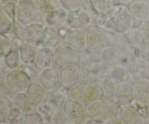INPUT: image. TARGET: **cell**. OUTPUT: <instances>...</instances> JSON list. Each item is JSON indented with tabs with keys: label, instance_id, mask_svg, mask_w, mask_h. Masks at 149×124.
<instances>
[{
	"label": "cell",
	"instance_id": "cell-1",
	"mask_svg": "<svg viewBox=\"0 0 149 124\" xmlns=\"http://www.w3.org/2000/svg\"><path fill=\"white\" fill-rule=\"evenodd\" d=\"M95 25L106 32L122 33L135 26V20L128 7L117 4L109 11L98 14Z\"/></svg>",
	"mask_w": 149,
	"mask_h": 124
},
{
	"label": "cell",
	"instance_id": "cell-2",
	"mask_svg": "<svg viewBox=\"0 0 149 124\" xmlns=\"http://www.w3.org/2000/svg\"><path fill=\"white\" fill-rule=\"evenodd\" d=\"M68 97L85 105L103 98V91L97 80L84 79L68 91Z\"/></svg>",
	"mask_w": 149,
	"mask_h": 124
},
{
	"label": "cell",
	"instance_id": "cell-3",
	"mask_svg": "<svg viewBox=\"0 0 149 124\" xmlns=\"http://www.w3.org/2000/svg\"><path fill=\"white\" fill-rule=\"evenodd\" d=\"M45 14L35 0H18L16 3L15 21L23 26L43 23Z\"/></svg>",
	"mask_w": 149,
	"mask_h": 124
},
{
	"label": "cell",
	"instance_id": "cell-4",
	"mask_svg": "<svg viewBox=\"0 0 149 124\" xmlns=\"http://www.w3.org/2000/svg\"><path fill=\"white\" fill-rule=\"evenodd\" d=\"M121 108L114 99L103 98L87 106L90 118L102 122L109 121L119 116Z\"/></svg>",
	"mask_w": 149,
	"mask_h": 124
},
{
	"label": "cell",
	"instance_id": "cell-5",
	"mask_svg": "<svg viewBox=\"0 0 149 124\" xmlns=\"http://www.w3.org/2000/svg\"><path fill=\"white\" fill-rule=\"evenodd\" d=\"M79 65L84 78L87 80H97L104 75L107 68L100 54L91 53L87 51L81 53Z\"/></svg>",
	"mask_w": 149,
	"mask_h": 124
},
{
	"label": "cell",
	"instance_id": "cell-6",
	"mask_svg": "<svg viewBox=\"0 0 149 124\" xmlns=\"http://www.w3.org/2000/svg\"><path fill=\"white\" fill-rule=\"evenodd\" d=\"M87 51L91 53L100 54L109 46L107 32L96 25L90 26L86 30Z\"/></svg>",
	"mask_w": 149,
	"mask_h": 124
},
{
	"label": "cell",
	"instance_id": "cell-7",
	"mask_svg": "<svg viewBox=\"0 0 149 124\" xmlns=\"http://www.w3.org/2000/svg\"><path fill=\"white\" fill-rule=\"evenodd\" d=\"M25 43L36 48L46 46L48 39V28L44 23H37L26 26L23 33Z\"/></svg>",
	"mask_w": 149,
	"mask_h": 124
},
{
	"label": "cell",
	"instance_id": "cell-8",
	"mask_svg": "<svg viewBox=\"0 0 149 124\" xmlns=\"http://www.w3.org/2000/svg\"><path fill=\"white\" fill-rule=\"evenodd\" d=\"M4 81L14 94L26 92L33 81L23 68L9 71L4 78Z\"/></svg>",
	"mask_w": 149,
	"mask_h": 124
},
{
	"label": "cell",
	"instance_id": "cell-9",
	"mask_svg": "<svg viewBox=\"0 0 149 124\" xmlns=\"http://www.w3.org/2000/svg\"><path fill=\"white\" fill-rule=\"evenodd\" d=\"M97 16L84 8L68 12L66 25L71 29L87 30L89 27L95 25Z\"/></svg>",
	"mask_w": 149,
	"mask_h": 124
},
{
	"label": "cell",
	"instance_id": "cell-10",
	"mask_svg": "<svg viewBox=\"0 0 149 124\" xmlns=\"http://www.w3.org/2000/svg\"><path fill=\"white\" fill-rule=\"evenodd\" d=\"M61 87L69 90L84 79L79 64H71L60 67Z\"/></svg>",
	"mask_w": 149,
	"mask_h": 124
},
{
	"label": "cell",
	"instance_id": "cell-11",
	"mask_svg": "<svg viewBox=\"0 0 149 124\" xmlns=\"http://www.w3.org/2000/svg\"><path fill=\"white\" fill-rule=\"evenodd\" d=\"M53 52L58 66L62 67L71 64H79L81 53L65 42L57 45L53 49Z\"/></svg>",
	"mask_w": 149,
	"mask_h": 124
},
{
	"label": "cell",
	"instance_id": "cell-12",
	"mask_svg": "<svg viewBox=\"0 0 149 124\" xmlns=\"http://www.w3.org/2000/svg\"><path fill=\"white\" fill-rule=\"evenodd\" d=\"M63 110L72 123L84 124L90 119L87 107L71 98L68 99Z\"/></svg>",
	"mask_w": 149,
	"mask_h": 124
},
{
	"label": "cell",
	"instance_id": "cell-13",
	"mask_svg": "<svg viewBox=\"0 0 149 124\" xmlns=\"http://www.w3.org/2000/svg\"><path fill=\"white\" fill-rule=\"evenodd\" d=\"M59 70L60 67L58 65L42 70L39 74L37 81L48 91L60 89L61 87V83Z\"/></svg>",
	"mask_w": 149,
	"mask_h": 124
},
{
	"label": "cell",
	"instance_id": "cell-14",
	"mask_svg": "<svg viewBox=\"0 0 149 124\" xmlns=\"http://www.w3.org/2000/svg\"><path fill=\"white\" fill-rule=\"evenodd\" d=\"M68 98V90L61 87L58 89L48 91L47 97L44 104L55 113L63 109L64 105Z\"/></svg>",
	"mask_w": 149,
	"mask_h": 124
},
{
	"label": "cell",
	"instance_id": "cell-15",
	"mask_svg": "<svg viewBox=\"0 0 149 124\" xmlns=\"http://www.w3.org/2000/svg\"><path fill=\"white\" fill-rule=\"evenodd\" d=\"M68 12L63 7H58L45 14L44 24L50 29H58L66 26Z\"/></svg>",
	"mask_w": 149,
	"mask_h": 124
},
{
	"label": "cell",
	"instance_id": "cell-16",
	"mask_svg": "<svg viewBox=\"0 0 149 124\" xmlns=\"http://www.w3.org/2000/svg\"><path fill=\"white\" fill-rule=\"evenodd\" d=\"M130 12L135 20V26H139L149 20V1L135 0L128 6Z\"/></svg>",
	"mask_w": 149,
	"mask_h": 124
},
{
	"label": "cell",
	"instance_id": "cell-17",
	"mask_svg": "<svg viewBox=\"0 0 149 124\" xmlns=\"http://www.w3.org/2000/svg\"><path fill=\"white\" fill-rule=\"evenodd\" d=\"M64 42L80 53L85 52L87 51L86 30L70 28Z\"/></svg>",
	"mask_w": 149,
	"mask_h": 124
},
{
	"label": "cell",
	"instance_id": "cell-18",
	"mask_svg": "<svg viewBox=\"0 0 149 124\" xmlns=\"http://www.w3.org/2000/svg\"><path fill=\"white\" fill-rule=\"evenodd\" d=\"M113 99L121 107L130 105L135 100L133 84L129 82L119 84Z\"/></svg>",
	"mask_w": 149,
	"mask_h": 124
},
{
	"label": "cell",
	"instance_id": "cell-19",
	"mask_svg": "<svg viewBox=\"0 0 149 124\" xmlns=\"http://www.w3.org/2000/svg\"><path fill=\"white\" fill-rule=\"evenodd\" d=\"M35 65L41 70L56 66L57 64L53 49L47 46L38 48Z\"/></svg>",
	"mask_w": 149,
	"mask_h": 124
},
{
	"label": "cell",
	"instance_id": "cell-20",
	"mask_svg": "<svg viewBox=\"0 0 149 124\" xmlns=\"http://www.w3.org/2000/svg\"><path fill=\"white\" fill-rule=\"evenodd\" d=\"M26 94L36 107L45 103L48 91L38 81H32L26 91Z\"/></svg>",
	"mask_w": 149,
	"mask_h": 124
},
{
	"label": "cell",
	"instance_id": "cell-21",
	"mask_svg": "<svg viewBox=\"0 0 149 124\" xmlns=\"http://www.w3.org/2000/svg\"><path fill=\"white\" fill-rule=\"evenodd\" d=\"M105 75L109 76L113 78L118 84L125 82L133 84V80L130 70L120 65L108 66L106 68Z\"/></svg>",
	"mask_w": 149,
	"mask_h": 124
},
{
	"label": "cell",
	"instance_id": "cell-22",
	"mask_svg": "<svg viewBox=\"0 0 149 124\" xmlns=\"http://www.w3.org/2000/svg\"><path fill=\"white\" fill-rule=\"evenodd\" d=\"M119 117L125 124H143L146 120L131 104L121 108Z\"/></svg>",
	"mask_w": 149,
	"mask_h": 124
},
{
	"label": "cell",
	"instance_id": "cell-23",
	"mask_svg": "<svg viewBox=\"0 0 149 124\" xmlns=\"http://www.w3.org/2000/svg\"><path fill=\"white\" fill-rule=\"evenodd\" d=\"M135 100L140 104L149 106V80L139 79L133 83Z\"/></svg>",
	"mask_w": 149,
	"mask_h": 124
},
{
	"label": "cell",
	"instance_id": "cell-24",
	"mask_svg": "<svg viewBox=\"0 0 149 124\" xmlns=\"http://www.w3.org/2000/svg\"><path fill=\"white\" fill-rule=\"evenodd\" d=\"M122 36L127 46L133 51L139 47L145 41L139 26H135L130 28L127 30L122 33Z\"/></svg>",
	"mask_w": 149,
	"mask_h": 124
},
{
	"label": "cell",
	"instance_id": "cell-25",
	"mask_svg": "<svg viewBox=\"0 0 149 124\" xmlns=\"http://www.w3.org/2000/svg\"><path fill=\"white\" fill-rule=\"evenodd\" d=\"M133 83L139 79L149 80V65L135 55L133 62L129 68Z\"/></svg>",
	"mask_w": 149,
	"mask_h": 124
},
{
	"label": "cell",
	"instance_id": "cell-26",
	"mask_svg": "<svg viewBox=\"0 0 149 124\" xmlns=\"http://www.w3.org/2000/svg\"><path fill=\"white\" fill-rule=\"evenodd\" d=\"M12 103L14 107L20 110L25 114L36 111V106L29 99L26 93H18L15 94L12 99Z\"/></svg>",
	"mask_w": 149,
	"mask_h": 124
},
{
	"label": "cell",
	"instance_id": "cell-27",
	"mask_svg": "<svg viewBox=\"0 0 149 124\" xmlns=\"http://www.w3.org/2000/svg\"><path fill=\"white\" fill-rule=\"evenodd\" d=\"M60 3L61 7L68 12L84 8L91 12L95 16L98 15L92 5L91 0H60Z\"/></svg>",
	"mask_w": 149,
	"mask_h": 124
},
{
	"label": "cell",
	"instance_id": "cell-28",
	"mask_svg": "<svg viewBox=\"0 0 149 124\" xmlns=\"http://www.w3.org/2000/svg\"><path fill=\"white\" fill-rule=\"evenodd\" d=\"M125 51L127 50L109 46L100 53V57L107 67L117 65Z\"/></svg>",
	"mask_w": 149,
	"mask_h": 124
},
{
	"label": "cell",
	"instance_id": "cell-29",
	"mask_svg": "<svg viewBox=\"0 0 149 124\" xmlns=\"http://www.w3.org/2000/svg\"><path fill=\"white\" fill-rule=\"evenodd\" d=\"M20 60L23 65H33L35 64L36 55H37L38 48L23 43L18 49Z\"/></svg>",
	"mask_w": 149,
	"mask_h": 124
},
{
	"label": "cell",
	"instance_id": "cell-30",
	"mask_svg": "<svg viewBox=\"0 0 149 124\" xmlns=\"http://www.w3.org/2000/svg\"><path fill=\"white\" fill-rule=\"evenodd\" d=\"M97 82L101 87L103 91V98L105 99H113L114 98L115 93L119 84L110 76L107 75L102 76L100 78L97 80Z\"/></svg>",
	"mask_w": 149,
	"mask_h": 124
},
{
	"label": "cell",
	"instance_id": "cell-31",
	"mask_svg": "<svg viewBox=\"0 0 149 124\" xmlns=\"http://www.w3.org/2000/svg\"><path fill=\"white\" fill-rule=\"evenodd\" d=\"M1 60L4 65L11 71V70L17 69L23 67L18 49H12L8 53L4 56H1Z\"/></svg>",
	"mask_w": 149,
	"mask_h": 124
},
{
	"label": "cell",
	"instance_id": "cell-32",
	"mask_svg": "<svg viewBox=\"0 0 149 124\" xmlns=\"http://www.w3.org/2000/svg\"><path fill=\"white\" fill-rule=\"evenodd\" d=\"M107 34L109 40V46H115V47L119 48L123 50L131 51V52H135V51L131 49L127 46L124 39L122 33H117V32H107Z\"/></svg>",
	"mask_w": 149,
	"mask_h": 124
},
{
	"label": "cell",
	"instance_id": "cell-33",
	"mask_svg": "<svg viewBox=\"0 0 149 124\" xmlns=\"http://www.w3.org/2000/svg\"><path fill=\"white\" fill-rule=\"evenodd\" d=\"M92 5L97 14L106 12L119 4L118 0H91Z\"/></svg>",
	"mask_w": 149,
	"mask_h": 124
},
{
	"label": "cell",
	"instance_id": "cell-34",
	"mask_svg": "<svg viewBox=\"0 0 149 124\" xmlns=\"http://www.w3.org/2000/svg\"><path fill=\"white\" fill-rule=\"evenodd\" d=\"M15 20L2 9H0V34L6 35L13 27Z\"/></svg>",
	"mask_w": 149,
	"mask_h": 124
},
{
	"label": "cell",
	"instance_id": "cell-35",
	"mask_svg": "<svg viewBox=\"0 0 149 124\" xmlns=\"http://www.w3.org/2000/svg\"><path fill=\"white\" fill-rule=\"evenodd\" d=\"M13 107V105L11 100L0 98V121L7 120Z\"/></svg>",
	"mask_w": 149,
	"mask_h": 124
},
{
	"label": "cell",
	"instance_id": "cell-36",
	"mask_svg": "<svg viewBox=\"0 0 149 124\" xmlns=\"http://www.w3.org/2000/svg\"><path fill=\"white\" fill-rule=\"evenodd\" d=\"M135 55L149 65V41H144L142 44L135 49Z\"/></svg>",
	"mask_w": 149,
	"mask_h": 124
},
{
	"label": "cell",
	"instance_id": "cell-37",
	"mask_svg": "<svg viewBox=\"0 0 149 124\" xmlns=\"http://www.w3.org/2000/svg\"><path fill=\"white\" fill-rule=\"evenodd\" d=\"M7 121L10 124H24L25 113L13 106Z\"/></svg>",
	"mask_w": 149,
	"mask_h": 124
},
{
	"label": "cell",
	"instance_id": "cell-38",
	"mask_svg": "<svg viewBox=\"0 0 149 124\" xmlns=\"http://www.w3.org/2000/svg\"><path fill=\"white\" fill-rule=\"evenodd\" d=\"M41 6L45 13L61 7L60 0H35Z\"/></svg>",
	"mask_w": 149,
	"mask_h": 124
},
{
	"label": "cell",
	"instance_id": "cell-39",
	"mask_svg": "<svg viewBox=\"0 0 149 124\" xmlns=\"http://www.w3.org/2000/svg\"><path fill=\"white\" fill-rule=\"evenodd\" d=\"M45 121L40 113L36 111L25 114L24 124H44Z\"/></svg>",
	"mask_w": 149,
	"mask_h": 124
},
{
	"label": "cell",
	"instance_id": "cell-40",
	"mask_svg": "<svg viewBox=\"0 0 149 124\" xmlns=\"http://www.w3.org/2000/svg\"><path fill=\"white\" fill-rule=\"evenodd\" d=\"M12 49V42L6 35L0 34V55L4 56Z\"/></svg>",
	"mask_w": 149,
	"mask_h": 124
},
{
	"label": "cell",
	"instance_id": "cell-41",
	"mask_svg": "<svg viewBox=\"0 0 149 124\" xmlns=\"http://www.w3.org/2000/svg\"><path fill=\"white\" fill-rule=\"evenodd\" d=\"M14 93L11 91L4 80H0V98L12 100Z\"/></svg>",
	"mask_w": 149,
	"mask_h": 124
},
{
	"label": "cell",
	"instance_id": "cell-42",
	"mask_svg": "<svg viewBox=\"0 0 149 124\" xmlns=\"http://www.w3.org/2000/svg\"><path fill=\"white\" fill-rule=\"evenodd\" d=\"M36 110L40 113L41 116L43 118L45 122L51 121H52L54 113L45 104H43L42 105L37 107Z\"/></svg>",
	"mask_w": 149,
	"mask_h": 124
},
{
	"label": "cell",
	"instance_id": "cell-43",
	"mask_svg": "<svg viewBox=\"0 0 149 124\" xmlns=\"http://www.w3.org/2000/svg\"><path fill=\"white\" fill-rule=\"evenodd\" d=\"M52 121L55 124H68L71 123L63 110H59L54 113Z\"/></svg>",
	"mask_w": 149,
	"mask_h": 124
},
{
	"label": "cell",
	"instance_id": "cell-44",
	"mask_svg": "<svg viewBox=\"0 0 149 124\" xmlns=\"http://www.w3.org/2000/svg\"><path fill=\"white\" fill-rule=\"evenodd\" d=\"M15 8L16 3L15 2H9L1 6V9H2L7 15H9L15 21Z\"/></svg>",
	"mask_w": 149,
	"mask_h": 124
},
{
	"label": "cell",
	"instance_id": "cell-45",
	"mask_svg": "<svg viewBox=\"0 0 149 124\" xmlns=\"http://www.w3.org/2000/svg\"><path fill=\"white\" fill-rule=\"evenodd\" d=\"M139 27L142 31L144 39L146 41H149V20L141 23Z\"/></svg>",
	"mask_w": 149,
	"mask_h": 124
},
{
	"label": "cell",
	"instance_id": "cell-46",
	"mask_svg": "<svg viewBox=\"0 0 149 124\" xmlns=\"http://www.w3.org/2000/svg\"><path fill=\"white\" fill-rule=\"evenodd\" d=\"M105 123L106 124H125L123 123V121L121 120V118L119 117L111 119V120L106 122Z\"/></svg>",
	"mask_w": 149,
	"mask_h": 124
},
{
	"label": "cell",
	"instance_id": "cell-47",
	"mask_svg": "<svg viewBox=\"0 0 149 124\" xmlns=\"http://www.w3.org/2000/svg\"><path fill=\"white\" fill-rule=\"evenodd\" d=\"M135 0H118V2H119V4H121V5H124V6H128L132 3Z\"/></svg>",
	"mask_w": 149,
	"mask_h": 124
},
{
	"label": "cell",
	"instance_id": "cell-48",
	"mask_svg": "<svg viewBox=\"0 0 149 124\" xmlns=\"http://www.w3.org/2000/svg\"><path fill=\"white\" fill-rule=\"evenodd\" d=\"M84 124H106L104 122L100 121L98 120H95L93 118H90Z\"/></svg>",
	"mask_w": 149,
	"mask_h": 124
},
{
	"label": "cell",
	"instance_id": "cell-49",
	"mask_svg": "<svg viewBox=\"0 0 149 124\" xmlns=\"http://www.w3.org/2000/svg\"><path fill=\"white\" fill-rule=\"evenodd\" d=\"M17 1H18V0H0V4H1V6L3 5V4H5L9 2L17 3Z\"/></svg>",
	"mask_w": 149,
	"mask_h": 124
},
{
	"label": "cell",
	"instance_id": "cell-50",
	"mask_svg": "<svg viewBox=\"0 0 149 124\" xmlns=\"http://www.w3.org/2000/svg\"><path fill=\"white\" fill-rule=\"evenodd\" d=\"M0 124H10L9 123V121L7 120H5V121H0Z\"/></svg>",
	"mask_w": 149,
	"mask_h": 124
},
{
	"label": "cell",
	"instance_id": "cell-51",
	"mask_svg": "<svg viewBox=\"0 0 149 124\" xmlns=\"http://www.w3.org/2000/svg\"><path fill=\"white\" fill-rule=\"evenodd\" d=\"M44 124H55L54 122H52V121H47V122H45V123Z\"/></svg>",
	"mask_w": 149,
	"mask_h": 124
},
{
	"label": "cell",
	"instance_id": "cell-52",
	"mask_svg": "<svg viewBox=\"0 0 149 124\" xmlns=\"http://www.w3.org/2000/svg\"><path fill=\"white\" fill-rule=\"evenodd\" d=\"M143 124H149V118L145 121V122H144Z\"/></svg>",
	"mask_w": 149,
	"mask_h": 124
},
{
	"label": "cell",
	"instance_id": "cell-53",
	"mask_svg": "<svg viewBox=\"0 0 149 124\" xmlns=\"http://www.w3.org/2000/svg\"><path fill=\"white\" fill-rule=\"evenodd\" d=\"M68 124H74V123H68Z\"/></svg>",
	"mask_w": 149,
	"mask_h": 124
},
{
	"label": "cell",
	"instance_id": "cell-54",
	"mask_svg": "<svg viewBox=\"0 0 149 124\" xmlns=\"http://www.w3.org/2000/svg\"></svg>",
	"mask_w": 149,
	"mask_h": 124
},
{
	"label": "cell",
	"instance_id": "cell-55",
	"mask_svg": "<svg viewBox=\"0 0 149 124\" xmlns=\"http://www.w3.org/2000/svg\"><path fill=\"white\" fill-rule=\"evenodd\" d=\"M148 1H149V0H148Z\"/></svg>",
	"mask_w": 149,
	"mask_h": 124
}]
</instances>
